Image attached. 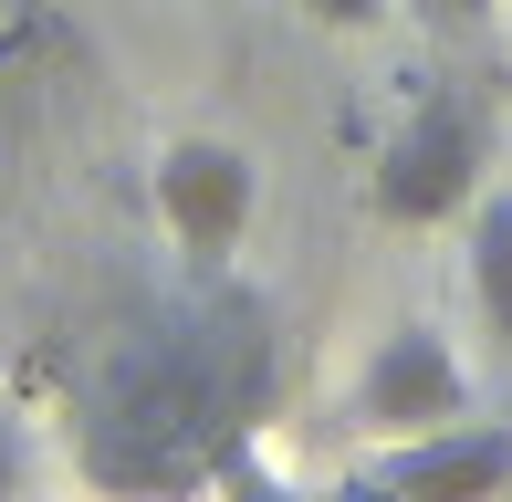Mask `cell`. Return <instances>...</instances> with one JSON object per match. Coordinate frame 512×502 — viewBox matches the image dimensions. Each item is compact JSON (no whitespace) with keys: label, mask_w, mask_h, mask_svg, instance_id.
<instances>
[{"label":"cell","mask_w":512,"mask_h":502,"mask_svg":"<svg viewBox=\"0 0 512 502\" xmlns=\"http://www.w3.org/2000/svg\"><path fill=\"white\" fill-rule=\"evenodd\" d=\"M272 387V335L251 293H199V304H157L105 367L95 429H84V471L105 492L178 502L199 482H230L251 419Z\"/></svg>","instance_id":"1"},{"label":"cell","mask_w":512,"mask_h":502,"mask_svg":"<svg viewBox=\"0 0 512 502\" xmlns=\"http://www.w3.org/2000/svg\"><path fill=\"white\" fill-rule=\"evenodd\" d=\"M366 199H377V220H398V231H439V220H460L481 199V105L450 95V84H429V95L398 116V136L377 147Z\"/></svg>","instance_id":"2"},{"label":"cell","mask_w":512,"mask_h":502,"mask_svg":"<svg viewBox=\"0 0 512 502\" xmlns=\"http://www.w3.org/2000/svg\"><path fill=\"white\" fill-rule=\"evenodd\" d=\"M502 492H512V419H450L387 440L324 502H502Z\"/></svg>","instance_id":"3"},{"label":"cell","mask_w":512,"mask_h":502,"mask_svg":"<svg viewBox=\"0 0 512 502\" xmlns=\"http://www.w3.org/2000/svg\"><path fill=\"white\" fill-rule=\"evenodd\" d=\"M251 210H262L251 147H230V136H168V147H157V220H168V241L189 251L199 272H220L230 251H241Z\"/></svg>","instance_id":"4"},{"label":"cell","mask_w":512,"mask_h":502,"mask_svg":"<svg viewBox=\"0 0 512 502\" xmlns=\"http://www.w3.org/2000/svg\"><path fill=\"white\" fill-rule=\"evenodd\" d=\"M450 419H471V367L450 356V335L387 325L356 377V429L366 440H408V429H450Z\"/></svg>","instance_id":"5"},{"label":"cell","mask_w":512,"mask_h":502,"mask_svg":"<svg viewBox=\"0 0 512 502\" xmlns=\"http://www.w3.org/2000/svg\"><path fill=\"white\" fill-rule=\"evenodd\" d=\"M471 304H481V325H492V346L512 367V189L471 199Z\"/></svg>","instance_id":"6"},{"label":"cell","mask_w":512,"mask_h":502,"mask_svg":"<svg viewBox=\"0 0 512 502\" xmlns=\"http://www.w3.org/2000/svg\"><path fill=\"white\" fill-rule=\"evenodd\" d=\"M32 492V440H21V419L0 408V502H21Z\"/></svg>","instance_id":"7"},{"label":"cell","mask_w":512,"mask_h":502,"mask_svg":"<svg viewBox=\"0 0 512 502\" xmlns=\"http://www.w3.org/2000/svg\"><path fill=\"white\" fill-rule=\"evenodd\" d=\"M304 11L324 21V32H366V21H377V11H387V0H304Z\"/></svg>","instance_id":"8"},{"label":"cell","mask_w":512,"mask_h":502,"mask_svg":"<svg viewBox=\"0 0 512 502\" xmlns=\"http://www.w3.org/2000/svg\"><path fill=\"white\" fill-rule=\"evenodd\" d=\"M418 11H429L439 32H481V21H492V0H418Z\"/></svg>","instance_id":"9"}]
</instances>
